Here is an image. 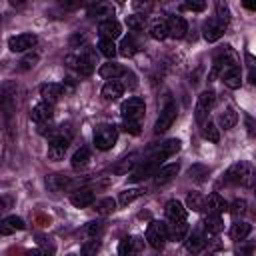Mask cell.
<instances>
[{
  "label": "cell",
  "instance_id": "cell-1",
  "mask_svg": "<svg viewBox=\"0 0 256 256\" xmlns=\"http://www.w3.org/2000/svg\"><path fill=\"white\" fill-rule=\"evenodd\" d=\"M256 180V172H254V166L250 162H236L232 164L226 174H224V182L226 184H238V186H252V182Z\"/></svg>",
  "mask_w": 256,
  "mask_h": 256
},
{
  "label": "cell",
  "instance_id": "cell-2",
  "mask_svg": "<svg viewBox=\"0 0 256 256\" xmlns=\"http://www.w3.org/2000/svg\"><path fill=\"white\" fill-rule=\"evenodd\" d=\"M70 140H72V132H66L64 130H56L52 136H50V146H48V158L58 162L64 158L68 146H70Z\"/></svg>",
  "mask_w": 256,
  "mask_h": 256
},
{
  "label": "cell",
  "instance_id": "cell-3",
  "mask_svg": "<svg viewBox=\"0 0 256 256\" xmlns=\"http://www.w3.org/2000/svg\"><path fill=\"white\" fill-rule=\"evenodd\" d=\"M118 140V128L112 124H102L94 130V146L102 152L110 150Z\"/></svg>",
  "mask_w": 256,
  "mask_h": 256
},
{
  "label": "cell",
  "instance_id": "cell-4",
  "mask_svg": "<svg viewBox=\"0 0 256 256\" xmlns=\"http://www.w3.org/2000/svg\"><path fill=\"white\" fill-rule=\"evenodd\" d=\"M146 240L154 250H162L168 240V224H164L160 220H152L146 230Z\"/></svg>",
  "mask_w": 256,
  "mask_h": 256
},
{
  "label": "cell",
  "instance_id": "cell-5",
  "mask_svg": "<svg viewBox=\"0 0 256 256\" xmlns=\"http://www.w3.org/2000/svg\"><path fill=\"white\" fill-rule=\"evenodd\" d=\"M120 112H122V118H124V120L140 122V120H142V116H144V112H146V104H144V100H142V98L132 96V98H128V100L122 104Z\"/></svg>",
  "mask_w": 256,
  "mask_h": 256
},
{
  "label": "cell",
  "instance_id": "cell-6",
  "mask_svg": "<svg viewBox=\"0 0 256 256\" xmlns=\"http://www.w3.org/2000/svg\"><path fill=\"white\" fill-rule=\"evenodd\" d=\"M214 104H216V94L212 90H204L198 96V102H196V108H194V116H196V122L198 124H204L206 122L208 112L214 108Z\"/></svg>",
  "mask_w": 256,
  "mask_h": 256
},
{
  "label": "cell",
  "instance_id": "cell-7",
  "mask_svg": "<svg viewBox=\"0 0 256 256\" xmlns=\"http://www.w3.org/2000/svg\"><path fill=\"white\" fill-rule=\"evenodd\" d=\"M160 164H162V160H158V158H154V156H150V158H146L138 168H134L132 170V174L128 176V180L130 182H140V180H146V178H150V176H154L156 172H158V168H160Z\"/></svg>",
  "mask_w": 256,
  "mask_h": 256
},
{
  "label": "cell",
  "instance_id": "cell-8",
  "mask_svg": "<svg viewBox=\"0 0 256 256\" xmlns=\"http://www.w3.org/2000/svg\"><path fill=\"white\" fill-rule=\"evenodd\" d=\"M176 114H178L176 104H174V102H168V104L162 108V112H160V116H158V120H156V124H154V134H162V132H166V130L174 124Z\"/></svg>",
  "mask_w": 256,
  "mask_h": 256
},
{
  "label": "cell",
  "instance_id": "cell-9",
  "mask_svg": "<svg viewBox=\"0 0 256 256\" xmlns=\"http://www.w3.org/2000/svg\"><path fill=\"white\" fill-rule=\"evenodd\" d=\"M96 68V54L92 48H84L78 56H76V70L80 76H90Z\"/></svg>",
  "mask_w": 256,
  "mask_h": 256
},
{
  "label": "cell",
  "instance_id": "cell-10",
  "mask_svg": "<svg viewBox=\"0 0 256 256\" xmlns=\"http://www.w3.org/2000/svg\"><path fill=\"white\" fill-rule=\"evenodd\" d=\"M36 42H38L36 34H32V32H24V34L12 36V38L8 40V48H10L12 52H26V50L34 48Z\"/></svg>",
  "mask_w": 256,
  "mask_h": 256
},
{
  "label": "cell",
  "instance_id": "cell-11",
  "mask_svg": "<svg viewBox=\"0 0 256 256\" xmlns=\"http://www.w3.org/2000/svg\"><path fill=\"white\" fill-rule=\"evenodd\" d=\"M144 240L140 236H128L118 246V256H142Z\"/></svg>",
  "mask_w": 256,
  "mask_h": 256
},
{
  "label": "cell",
  "instance_id": "cell-12",
  "mask_svg": "<svg viewBox=\"0 0 256 256\" xmlns=\"http://www.w3.org/2000/svg\"><path fill=\"white\" fill-rule=\"evenodd\" d=\"M94 200H96V194L92 188H76L74 192H70V202L76 208H86L94 204Z\"/></svg>",
  "mask_w": 256,
  "mask_h": 256
},
{
  "label": "cell",
  "instance_id": "cell-13",
  "mask_svg": "<svg viewBox=\"0 0 256 256\" xmlns=\"http://www.w3.org/2000/svg\"><path fill=\"white\" fill-rule=\"evenodd\" d=\"M206 244H208V240H206V234H204L202 230H194L192 234H188V236L184 238V246H186V250H188L190 254L202 252V250L206 248Z\"/></svg>",
  "mask_w": 256,
  "mask_h": 256
},
{
  "label": "cell",
  "instance_id": "cell-14",
  "mask_svg": "<svg viewBox=\"0 0 256 256\" xmlns=\"http://www.w3.org/2000/svg\"><path fill=\"white\" fill-rule=\"evenodd\" d=\"M98 32H100V36H102L104 40H114V38H118V36L122 34V26H120L118 20H114V18H106V20L100 22Z\"/></svg>",
  "mask_w": 256,
  "mask_h": 256
},
{
  "label": "cell",
  "instance_id": "cell-15",
  "mask_svg": "<svg viewBox=\"0 0 256 256\" xmlns=\"http://www.w3.org/2000/svg\"><path fill=\"white\" fill-rule=\"evenodd\" d=\"M166 22H168V36H172V38H184V36H186L188 24H186V20H184L182 16L172 14Z\"/></svg>",
  "mask_w": 256,
  "mask_h": 256
},
{
  "label": "cell",
  "instance_id": "cell-16",
  "mask_svg": "<svg viewBox=\"0 0 256 256\" xmlns=\"http://www.w3.org/2000/svg\"><path fill=\"white\" fill-rule=\"evenodd\" d=\"M224 30H226V26H222L216 18H208V20L204 22V26H202V34H204V38H206L208 42H216V40L224 34Z\"/></svg>",
  "mask_w": 256,
  "mask_h": 256
},
{
  "label": "cell",
  "instance_id": "cell-17",
  "mask_svg": "<svg viewBox=\"0 0 256 256\" xmlns=\"http://www.w3.org/2000/svg\"><path fill=\"white\" fill-rule=\"evenodd\" d=\"M52 114H54V110H52V104H48V102H40V104H36L30 110V118L34 122H38V124L50 122L52 120Z\"/></svg>",
  "mask_w": 256,
  "mask_h": 256
},
{
  "label": "cell",
  "instance_id": "cell-18",
  "mask_svg": "<svg viewBox=\"0 0 256 256\" xmlns=\"http://www.w3.org/2000/svg\"><path fill=\"white\" fill-rule=\"evenodd\" d=\"M64 92V86L62 84H54V82H48V84H42L40 86V96H42V102H48V104H54Z\"/></svg>",
  "mask_w": 256,
  "mask_h": 256
},
{
  "label": "cell",
  "instance_id": "cell-19",
  "mask_svg": "<svg viewBox=\"0 0 256 256\" xmlns=\"http://www.w3.org/2000/svg\"><path fill=\"white\" fill-rule=\"evenodd\" d=\"M230 208V204L218 194V192H212L208 198H206V212L208 214H222Z\"/></svg>",
  "mask_w": 256,
  "mask_h": 256
},
{
  "label": "cell",
  "instance_id": "cell-20",
  "mask_svg": "<svg viewBox=\"0 0 256 256\" xmlns=\"http://www.w3.org/2000/svg\"><path fill=\"white\" fill-rule=\"evenodd\" d=\"M180 150V140L178 138H170V140H166V142H162L156 150H154V158H158V160H164V158H168V156H172V154H176Z\"/></svg>",
  "mask_w": 256,
  "mask_h": 256
},
{
  "label": "cell",
  "instance_id": "cell-21",
  "mask_svg": "<svg viewBox=\"0 0 256 256\" xmlns=\"http://www.w3.org/2000/svg\"><path fill=\"white\" fill-rule=\"evenodd\" d=\"M178 170H180L178 164H166V166L158 168V172L154 174V184H156V186H164V184H168V182L178 174Z\"/></svg>",
  "mask_w": 256,
  "mask_h": 256
},
{
  "label": "cell",
  "instance_id": "cell-22",
  "mask_svg": "<svg viewBox=\"0 0 256 256\" xmlns=\"http://www.w3.org/2000/svg\"><path fill=\"white\" fill-rule=\"evenodd\" d=\"M164 212H166V218H168L170 222L186 220V206H184L182 202H178V200H170V202L166 204Z\"/></svg>",
  "mask_w": 256,
  "mask_h": 256
},
{
  "label": "cell",
  "instance_id": "cell-23",
  "mask_svg": "<svg viewBox=\"0 0 256 256\" xmlns=\"http://www.w3.org/2000/svg\"><path fill=\"white\" fill-rule=\"evenodd\" d=\"M24 228H26V224H24V220H22L20 216H6V218L0 222V232H2L4 236L12 234V232H16V230H24Z\"/></svg>",
  "mask_w": 256,
  "mask_h": 256
},
{
  "label": "cell",
  "instance_id": "cell-24",
  "mask_svg": "<svg viewBox=\"0 0 256 256\" xmlns=\"http://www.w3.org/2000/svg\"><path fill=\"white\" fill-rule=\"evenodd\" d=\"M98 74H100L102 78L116 80L118 76H124V74H126V68H124V66H120V64H116V62H106V64H102V66H100Z\"/></svg>",
  "mask_w": 256,
  "mask_h": 256
},
{
  "label": "cell",
  "instance_id": "cell-25",
  "mask_svg": "<svg viewBox=\"0 0 256 256\" xmlns=\"http://www.w3.org/2000/svg\"><path fill=\"white\" fill-rule=\"evenodd\" d=\"M186 234H188V222H186V220L170 222V224H168V240L180 242V240L186 238Z\"/></svg>",
  "mask_w": 256,
  "mask_h": 256
},
{
  "label": "cell",
  "instance_id": "cell-26",
  "mask_svg": "<svg viewBox=\"0 0 256 256\" xmlns=\"http://www.w3.org/2000/svg\"><path fill=\"white\" fill-rule=\"evenodd\" d=\"M122 92H124V84H122L120 80H108V82L102 86V96H104L106 100H116V98L122 96Z\"/></svg>",
  "mask_w": 256,
  "mask_h": 256
},
{
  "label": "cell",
  "instance_id": "cell-27",
  "mask_svg": "<svg viewBox=\"0 0 256 256\" xmlns=\"http://www.w3.org/2000/svg\"><path fill=\"white\" fill-rule=\"evenodd\" d=\"M46 184H48V188L54 190V192H62L64 188L74 186V182H72L70 178H66L64 174H52V176H48V178H46Z\"/></svg>",
  "mask_w": 256,
  "mask_h": 256
},
{
  "label": "cell",
  "instance_id": "cell-28",
  "mask_svg": "<svg viewBox=\"0 0 256 256\" xmlns=\"http://www.w3.org/2000/svg\"><path fill=\"white\" fill-rule=\"evenodd\" d=\"M222 80H224V84H226L228 88H232V90L240 88V84H242V72H240V66L228 68V70L222 74Z\"/></svg>",
  "mask_w": 256,
  "mask_h": 256
},
{
  "label": "cell",
  "instance_id": "cell-29",
  "mask_svg": "<svg viewBox=\"0 0 256 256\" xmlns=\"http://www.w3.org/2000/svg\"><path fill=\"white\" fill-rule=\"evenodd\" d=\"M204 230L208 234H220L224 230L222 214H206V218H204Z\"/></svg>",
  "mask_w": 256,
  "mask_h": 256
},
{
  "label": "cell",
  "instance_id": "cell-30",
  "mask_svg": "<svg viewBox=\"0 0 256 256\" xmlns=\"http://www.w3.org/2000/svg\"><path fill=\"white\" fill-rule=\"evenodd\" d=\"M186 208L192 212H204L206 210V198L200 192H188L186 196Z\"/></svg>",
  "mask_w": 256,
  "mask_h": 256
},
{
  "label": "cell",
  "instance_id": "cell-31",
  "mask_svg": "<svg viewBox=\"0 0 256 256\" xmlns=\"http://www.w3.org/2000/svg\"><path fill=\"white\" fill-rule=\"evenodd\" d=\"M250 230H252V226H250L248 222H234L232 228H230V236H232V240L242 242V240L250 234Z\"/></svg>",
  "mask_w": 256,
  "mask_h": 256
},
{
  "label": "cell",
  "instance_id": "cell-32",
  "mask_svg": "<svg viewBox=\"0 0 256 256\" xmlns=\"http://www.w3.org/2000/svg\"><path fill=\"white\" fill-rule=\"evenodd\" d=\"M150 36L154 40H164L168 36V22L166 20H154L150 24Z\"/></svg>",
  "mask_w": 256,
  "mask_h": 256
},
{
  "label": "cell",
  "instance_id": "cell-33",
  "mask_svg": "<svg viewBox=\"0 0 256 256\" xmlns=\"http://www.w3.org/2000/svg\"><path fill=\"white\" fill-rule=\"evenodd\" d=\"M236 122H238V114H236L234 108H226V110L220 114V118H218V124H220V128H224V130H230Z\"/></svg>",
  "mask_w": 256,
  "mask_h": 256
},
{
  "label": "cell",
  "instance_id": "cell-34",
  "mask_svg": "<svg viewBox=\"0 0 256 256\" xmlns=\"http://www.w3.org/2000/svg\"><path fill=\"white\" fill-rule=\"evenodd\" d=\"M144 194V188H126L124 192H120V198H118V202L122 204V206H128L130 202H134L136 198H140Z\"/></svg>",
  "mask_w": 256,
  "mask_h": 256
},
{
  "label": "cell",
  "instance_id": "cell-35",
  "mask_svg": "<svg viewBox=\"0 0 256 256\" xmlns=\"http://www.w3.org/2000/svg\"><path fill=\"white\" fill-rule=\"evenodd\" d=\"M88 14H90V16H108V18H112L114 6L108 4V2H98V4H94V6L88 10Z\"/></svg>",
  "mask_w": 256,
  "mask_h": 256
},
{
  "label": "cell",
  "instance_id": "cell-36",
  "mask_svg": "<svg viewBox=\"0 0 256 256\" xmlns=\"http://www.w3.org/2000/svg\"><path fill=\"white\" fill-rule=\"evenodd\" d=\"M202 136H204L206 140H210V142H220V132H218L216 124L210 122V120H206V122L202 124Z\"/></svg>",
  "mask_w": 256,
  "mask_h": 256
},
{
  "label": "cell",
  "instance_id": "cell-37",
  "mask_svg": "<svg viewBox=\"0 0 256 256\" xmlns=\"http://www.w3.org/2000/svg\"><path fill=\"white\" fill-rule=\"evenodd\" d=\"M136 158H138V154H130L128 158H122V162H118V164L112 168V172H114V174H126L130 168L136 166Z\"/></svg>",
  "mask_w": 256,
  "mask_h": 256
},
{
  "label": "cell",
  "instance_id": "cell-38",
  "mask_svg": "<svg viewBox=\"0 0 256 256\" xmlns=\"http://www.w3.org/2000/svg\"><path fill=\"white\" fill-rule=\"evenodd\" d=\"M126 26H128L130 30H134V32L144 30V26H146L144 14H130V16H126Z\"/></svg>",
  "mask_w": 256,
  "mask_h": 256
},
{
  "label": "cell",
  "instance_id": "cell-39",
  "mask_svg": "<svg viewBox=\"0 0 256 256\" xmlns=\"http://www.w3.org/2000/svg\"><path fill=\"white\" fill-rule=\"evenodd\" d=\"M88 160H90V150H88V148H80V150L72 156V168L80 170V168H84V166L88 164Z\"/></svg>",
  "mask_w": 256,
  "mask_h": 256
},
{
  "label": "cell",
  "instance_id": "cell-40",
  "mask_svg": "<svg viewBox=\"0 0 256 256\" xmlns=\"http://www.w3.org/2000/svg\"><path fill=\"white\" fill-rule=\"evenodd\" d=\"M98 50H100V54H104L106 58H114L116 52H118V46L114 44V40H104V38H100Z\"/></svg>",
  "mask_w": 256,
  "mask_h": 256
},
{
  "label": "cell",
  "instance_id": "cell-41",
  "mask_svg": "<svg viewBox=\"0 0 256 256\" xmlns=\"http://www.w3.org/2000/svg\"><path fill=\"white\" fill-rule=\"evenodd\" d=\"M208 174H210V168H208V166H202V164H194V166H190V170H188V176H190L192 180H196V182L206 180Z\"/></svg>",
  "mask_w": 256,
  "mask_h": 256
},
{
  "label": "cell",
  "instance_id": "cell-42",
  "mask_svg": "<svg viewBox=\"0 0 256 256\" xmlns=\"http://www.w3.org/2000/svg\"><path fill=\"white\" fill-rule=\"evenodd\" d=\"M222 26H228L230 22V10H228V4L226 2H216V16H214Z\"/></svg>",
  "mask_w": 256,
  "mask_h": 256
},
{
  "label": "cell",
  "instance_id": "cell-43",
  "mask_svg": "<svg viewBox=\"0 0 256 256\" xmlns=\"http://www.w3.org/2000/svg\"><path fill=\"white\" fill-rule=\"evenodd\" d=\"M98 214H110V212H114L116 210V200L114 198H102L100 202H96V208H94Z\"/></svg>",
  "mask_w": 256,
  "mask_h": 256
},
{
  "label": "cell",
  "instance_id": "cell-44",
  "mask_svg": "<svg viewBox=\"0 0 256 256\" xmlns=\"http://www.w3.org/2000/svg\"><path fill=\"white\" fill-rule=\"evenodd\" d=\"M100 246H102V242L98 238H94V240L84 242L82 248H80V252H82V256H96V252L100 250Z\"/></svg>",
  "mask_w": 256,
  "mask_h": 256
},
{
  "label": "cell",
  "instance_id": "cell-45",
  "mask_svg": "<svg viewBox=\"0 0 256 256\" xmlns=\"http://www.w3.org/2000/svg\"><path fill=\"white\" fill-rule=\"evenodd\" d=\"M118 52H120L124 58H130V56H134L136 46H134V42H132L130 38H124V40L120 42V46H118Z\"/></svg>",
  "mask_w": 256,
  "mask_h": 256
},
{
  "label": "cell",
  "instance_id": "cell-46",
  "mask_svg": "<svg viewBox=\"0 0 256 256\" xmlns=\"http://www.w3.org/2000/svg\"><path fill=\"white\" fill-rule=\"evenodd\" d=\"M102 232H104V222H102V220H94V222H88V224H86V234H88V236L98 238Z\"/></svg>",
  "mask_w": 256,
  "mask_h": 256
},
{
  "label": "cell",
  "instance_id": "cell-47",
  "mask_svg": "<svg viewBox=\"0 0 256 256\" xmlns=\"http://www.w3.org/2000/svg\"><path fill=\"white\" fill-rule=\"evenodd\" d=\"M38 54H26L22 60H20V70H30V68H34L36 66V62H38Z\"/></svg>",
  "mask_w": 256,
  "mask_h": 256
},
{
  "label": "cell",
  "instance_id": "cell-48",
  "mask_svg": "<svg viewBox=\"0 0 256 256\" xmlns=\"http://www.w3.org/2000/svg\"><path fill=\"white\" fill-rule=\"evenodd\" d=\"M228 210H230L232 216H242L246 212V200H234Z\"/></svg>",
  "mask_w": 256,
  "mask_h": 256
},
{
  "label": "cell",
  "instance_id": "cell-49",
  "mask_svg": "<svg viewBox=\"0 0 256 256\" xmlns=\"http://www.w3.org/2000/svg\"><path fill=\"white\" fill-rule=\"evenodd\" d=\"M254 242H240V246H238V250H236V256H252V252H254Z\"/></svg>",
  "mask_w": 256,
  "mask_h": 256
},
{
  "label": "cell",
  "instance_id": "cell-50",
  "mask_svg": "<svg viewBox=\"0 0 256 256\" xmlns=\"http://www.w3.org/2000/svg\"><path fill=\"white\" fill-rule=\"evenodd\" d=\"M206 8V2H184L182 10H192V12H202Z\"/></svg>",
  "mask_w": 256,
  "mask_h": 256
},
{
  "label": "cell",
  "instance_id": "cell-51",
  "mask_svg": "<svg viewBox=\"0 0 256 256\" xmlns=\"http://www.w3.org/2000/svg\"><path fill=\"white\" fill-rule=\"evenodd\" d=\"M122 128L126 130V132H130V134H140V122H130V120H124V124H122Z\"/></svg>",
  "mask_w": 256,
  "mask_h": 256
},
{
  "label": "cell",
  "instance_id": "cell-52",
  "mask_svg": "<svg viewBox=\"0 0 256 256\" xmlns=\"http://www.w3.org/2000/svg\"><path fill=\"white\" fill-rule=\"evenodd\" d=\"M28 256H52V248H36L32 252H28Z\"/></svg>",
  "mask_w": 256,
  "mask_h": 256
},
{
  "label": "cell",
  "instance_id": "cell-53",
  "mask_svg": "<svg viewBox=\"0 0 256 256\" xmlns=\"http://www.w3.org/2000/svg\"><path fill=\"white\" fill-rule=\"evenodd\" d=\"M244 60H246V64L256 72V56H252L250 52H246V54H244Z\"/></svg>",
  "mask_w": 256,
  "mask_h": 256
},
{
  "label": "cell",
  "instance_id": "cell-54",
  "mask_svg": "<svg viewBox=\"0 0 256 256\" xmlns=\"http://www.w3.org/2000/svg\"><path fill=\"white\" fill-rule=\"evenodd\" d=\"M84 42H86V38H84L82 34H76V36L70 38V44H72V46H74V44H84Z\"/></svg>",
  "mask_w": 256,
  "mask_h": 256
},
{
  "label": "cell",
  "instance_id": "cell-55",
  "mask_svg": "<svg viewBox=\"0 0 256 256\" xmlns=\"http://www.w3.org/2000/svg\"><path fill=\"white\" fill-rule=\"evenodd\" d=\"M244 8H248V10H256V2H254V0H244Z\"/></svg>",
  "mask_w": 256,
  "mask_h": 256
},
{
  "label": "cell",
  "instance_id": "cell-56",
  "mask_svg": "<svg viewBox=\"0 0 256 256\" xmlns=\"http://www.w3.org/2000/svg\"><path fill=\"white\" fill-rule=\"evenodd\" d=\"M136 8H142V10H150V4H142V2H134Z\"/></svg>",
  "mask_w": 256,
  "mask_h": 256
},
{
  "label": "cell",
  "instance_id": "cell-57",
  "mask_svg": "<svg viewBox=\"0 0 256 256\" xmlns=\"http://www.w3.org/2000/svg\"><path fill=\"white\" fill-rule=\"evenodd\" d=\"M248 80H250V84H254V86H256V72H254V70L248 74Z\"/></svg>",
  "mask_w": 256,
  "mask_h": 256
},
{
  "label": "cell",
  "instance_id": "cell-58",
  "mask_svg": "<svg viewBox=\"0 0 256 256\" xmlns=\"http://www.w3.org/2000/svg\"><path fill=\"white\" fill-rule=\"evenodd\" d=\"M68 256H74V254H68Z\"/></svg>",
  "mask_w": 256,
  "mask_h": 256
}]
</instances>
